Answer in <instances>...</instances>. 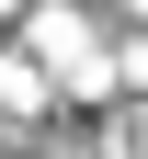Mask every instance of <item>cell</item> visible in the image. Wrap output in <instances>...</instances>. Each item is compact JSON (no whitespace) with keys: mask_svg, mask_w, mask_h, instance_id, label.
<instances>
[{"mask_svg":"<svg viewBox=\"0 0 148 159\" xmlns=\"http://www.w3.org/2000/svg\"><path fill=\"white\" fill-rule=\"evenodd\" d=\"M0 11H23V0H0Z\"/></svg>","mask_w":148,"mask_h":159,"instance_id":"1","label":"cell"}]
</instances>
